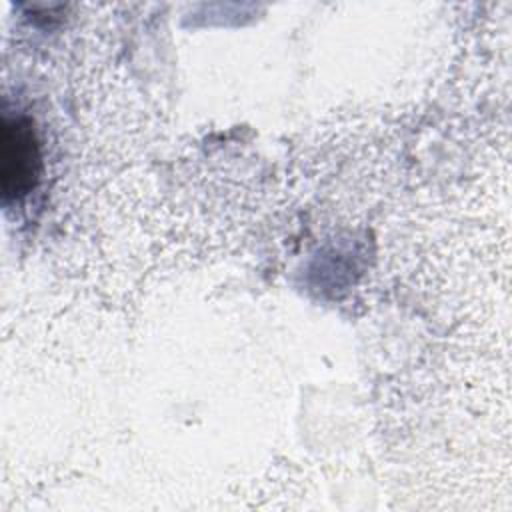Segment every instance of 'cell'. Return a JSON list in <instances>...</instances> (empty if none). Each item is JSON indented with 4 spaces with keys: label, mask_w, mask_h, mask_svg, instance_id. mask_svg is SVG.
Listing matches in <instances>:
<instances>
[{
    "label": "cell",
    "mask_w": 512,
    "mask_h": 512,
    "mask_svg": "<svg viewBox=\"0 0 512 512\" xmlns=\"http://www.w3.org/2000/svg\"><path fill=\"white\" fill-rule=\"evenodd\" d=\"M40 146L28 118H6L2 126V190L6 198H22L40 178Z\"/></svg>",
    "instance_id": "1"
}]
</instances>
